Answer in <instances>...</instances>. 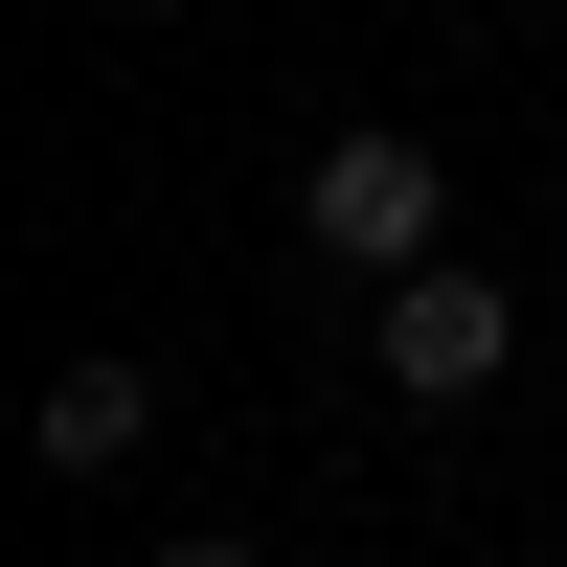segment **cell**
<instances>
[{
  "label": "cell",
  "instance_id": "6da1fadb",
  "mask_svg": "<svg viewBox=\"0 0 567 567\" xmlns=\"http://www.w3.org/2000/svg\"><path fill=\"white\" fill-rule=\"evenodd\" d=\"M296 250L363 272V296H386V272H432V250H454V159H432L409 114H341V136L296 159Z\"/></svg>",
  "mask_w": 567,
  "mask_h": 567
},
{
  "label": "cell",
  "instance_id": "277c9868",
  "mask_svg": "<svg viewBox=\"0 0 567 567\" xmlns=\"http://www.w3.org/2000/svg\"><path fill=\"white\" fill-rule=\"evenodd\" d=\"M159 567H272V545H250V523H182V545H159Z\"/></svg>",
  "mask_w": 567,
  "mask_h": 567
},
{
  "label": "cell",
  "instance_id": "3957f363",
  "mask_svg": "<svg viewBox=\"0 0 567 567\" xmlns=\"http://www.w3.org/2000/svg\"><path fill=\"white\" fill-rule=\"evenodd\" d=\"M136 454H159V363H114V341H91V363H45V409H23V477H136Z\"/></svg>",
  "mask_w": 567,
  "mask_h": 567
},
{
  "label": "cell",
  "instance_id": "7a4b0ae2",
  "mask_svg": "<svg viewBox=\"0 0 567 567\" xmlns=\"http://www.w3.org/2000/svg\"><path fill=\"white\" fill-rule=\"evenodd\" d=\"M499 363H523V296H499V272H386V409H477Z\"/></svg>",
  "mask_w": 567,
  "mask_h": 567
},
{
  "label": "cell",
  "instance_id": "5b68a950",
  "mask_svg": "<svg viewBox=\"0 0 567 567\" xmlns=\"http://www.w3.org/2000/svg\"><path fill=\"white\" fill-rule=\"evenodd\" d=\"M114 23H159V0H114Z\"/></svg>",
  "mask_w": 567,
  "mask_h": 567
}]
</instances>
